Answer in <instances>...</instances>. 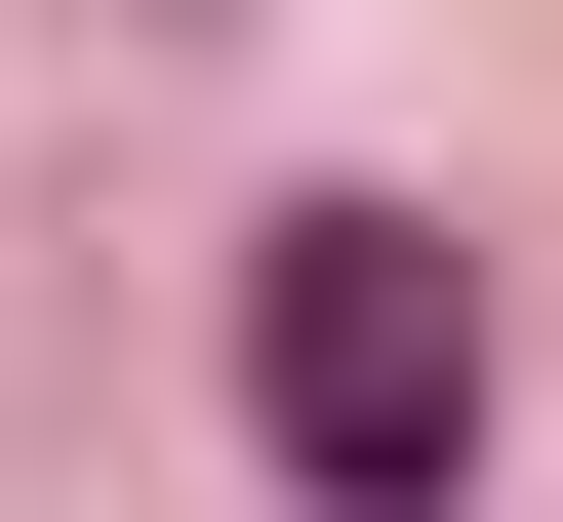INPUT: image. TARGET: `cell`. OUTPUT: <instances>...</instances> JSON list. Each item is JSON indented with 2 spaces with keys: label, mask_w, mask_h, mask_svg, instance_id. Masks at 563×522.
Returning a JSON list of instances; mask_svg holds the SVG:
<instances>
[{
  "label": "cell",
  "mask_w": 563,
  "mask_h": 522,
  "mask_svg": "<svg viewBox=\"0 0 563 522\" xmlns=\"http://www.w3.org/2000/svg\"><path fill=\"white\" fill-rule=\"evenodd\" d=\"M242 442H282V522H443L483 482V281L402 201H282L242 242Z\"/></svg>",
  "instance_id": "obj_1"
}]
</instances>
